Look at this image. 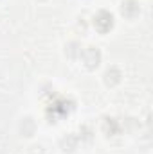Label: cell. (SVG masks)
Masks as SVG:
<instances>
[{
    "label": "cell",
    "instance_id": "1",
    "mask_svg": "<svg viewBox=\"0 0 153 154\" xmlns=\"http://www.w3.org/2000/svg\"><path fill=\"white\" fill-rule=\"evenodd\" d=\"M79 57H83V63L88 70H94V68H97V65L101 61V52L96 47H86Z\"/></svg>",
    "mask_w": 153,
    "mask_h": 154
},
{
    "label": "cell",
    "instance_id": "2",
    "mask_svg": "<svg viewBox=\"0 0 153 154\" xmlns=\"http://www.w3.org/2000/svg\"><path fill=\"white\" fill-rule=\"evenodd\" d=\"M112 25H114V16L108 11H99L94 16V27L99 32H108L112 29Z\"/></svg>",
    "mask_w": 153,
    "mask_h": 154
},
{
    "label": "cell",
    "instance_id": "3",
    "mask_svg": "<svg viewBox=\"0 0 153 154\" xmlns=\"http://www.w3.org/2000/svg\"><path fill=\"white\" fill-rule=\"evenodd\" d=\"M121 13L126 18H135L141 13V7H139V4L135 0H124L122 5H121Z\"/></svg>",
    "mask_w": 153,
    "mask_h": 154
},
{
    "label": "cell",
    "instance_id": "4",
    "mask_svg": "<svg viewBox=\"0 0 153 154\" xmlns=\"http://www.w3.org/2000/svg\"><path fill=\"white\" fill-rule=\"evenodd\" d=\"M119 81H121V72H119L115 66H110V68L105 72V82H106L108 86H115Z\"/></svg>",
    "mask_w": 153,
    "mask_h": 154
},
{
    "label": "cell",
    "instance_id": "5",
    "mask_svg": "<svg viewBox=\"0 0 153 154\" xmlns=\"http://www.w3.org/2000/svg\"><path fill=\"white\" fill-rule=\"evenodd\" d=\"M77 145V138L74 134H67L63 140H61V147H63V151H69V152H72L74 149H76Z\"/></svg>",
    "mask_w": 153,
    "mask_h": 154
},
{
    "label": "cell",
    "instance_id": "6",
    "mask_svg": "<svg viewBox=\"0 0 153 154\" xmlns=\"http://www.w3.org/2000/svg\"><path fill=\"white\" fill-rule=\"evenodd\" d=\"M65 54L70 57V59H76L81 56V48H79V45H77L76 41H72V43H69L67 47H65Z\"/></svg>",
    "mask_w": 153,
    "mask_h": 154
},
{
    "label": "cell",
    "instance_id": "7",
    "mask_svg": "<svg viewBox=\"0 0 153 154\" xmlns=\"http://www.w3.org/2000/svg\"><path fill=\"white\" fill-rule=\"evenodd\" d=\"M117 129H119V125H117V122H115L114 118H106V120L103 122V131H105L106 134H115Z\"/></svg>",
    "mask_w": 153,
    "mask_h": 154
},
{
    "label": "cell",
    "instance_id": "8",
    "mask_svg": "<svg viewBox=\"0 0 153 154\" xmlns=\"http://www.w3.org/2000/svg\"><path fill=\"white\" fill-rule=\"evenodd\" d=\"M20 129H22V133H24L25 136H31V134L34 133V122H33V118H24Z\"/></svg>",
    "mask_w": 153,
    "mask_h": 154
}]
</instances>
